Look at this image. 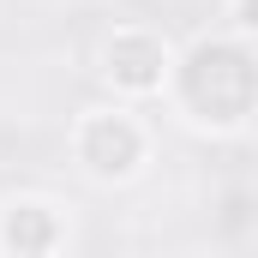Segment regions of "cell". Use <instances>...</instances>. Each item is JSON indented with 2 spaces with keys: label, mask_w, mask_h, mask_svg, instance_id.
I'll return each instance as SVG.
<instances>
[{
  "label": "cell",
  "mask_w": 258,
  "mask_h": 258,
  "mask_svg": "<svg viewBox=\"0 0 258 258\" xmlns=\"http://www.w3.org/2000/svg\"><path fill=\"white\" fill-rule=\"evenodd\" d=\"M234 6H240V24H246V30H258V0H234Z\"/></svg>",
  "instance_id": "5"
},
{
  "label": "cell",
  "mask_w": 258,
  "mask_h": 258,
  "mask_svg": "<svg viewBox=\"0 0 258 258\" xmlns=\"http://www.w3.org/2000/svg\"><path fill=\"white\" fill-rule=\"evenodd\" d=\"M174 90L198 126H240L258 96V66L234 42H198L174 72Z\"/></svg>",
  "instance_id": "1"
},
{
  "label": "cell",
  "mask_w": 258,
  "mask_h": 258,
  "mask_svg": "<svg viewBox=\"0 0 258 258\" xmlns=\"http://www.w3.org/2000/svg\"><path fill=\"white\" fill-rule=\"evenodd\" d=\"M78 162L96 180H126L132 168L144 162V132L132 126L126 114H90L78 126Z\"/></svg>",
  "instance_id": "2"
},
{
  "label": "cell",
  "mask_w": 258,
  "mask_h": 258,
  "mask_svg": "<svg viewBox=\"0 0 258 258\" xmlns=\"http://www.w3.org/2000/svg\"><path fill=\"white\" fill-rule=\"evenodd\" d=\"M108 78H114L120 90H132V96L162 90V78H168V54H162V42L144 36V30H120V36L108 42Z\"/></svg>",
  "instance_id": "3"
},
{
  "label": "cell",
  "mask_w": 258,
  "mask_h": 258,
  "mask_svg": "<svg viewBox=\"0 0 258 258\" xmlns=\"http://www.w3.org/2000/svg\"><path fill=\"white\" fill-rule=\"evenodd\" d=\"M54 234H60V222H54L42 204H18V210L6 216V228H0V240H6L12 252H48Z\"/></svg>",
  "instance_id": "4"
}]
</instances>
